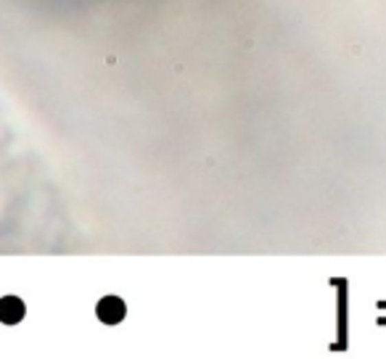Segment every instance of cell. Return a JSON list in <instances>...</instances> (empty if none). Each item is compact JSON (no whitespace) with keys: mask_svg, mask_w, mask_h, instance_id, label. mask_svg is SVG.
Returning <instances> with one entry per match:
<instances>
[{"mask_svg":"<svg viewBox=\"0 0 386 359\" xmlns=\"http://www.w3.org/2000/svg\"><path fill=\"white\" fill-rule=\"evenodd\" d=\"M98 317L104 320L106 325H117V323L124 317V301L122 299H117V296H106V299H101V304H98Z\"/></svg>","mask_w":386,"mask_h":359,"instance_id":"cell-1","label":"cell"},{"mask_svg":"<svg viewBox=\"0 0 386 359\" xmlns=\"http://www.w3.org/2000/svg\"><path fill=\"white\" fill-rule=\"evenodd\" d=\"M21 317H24V304L19 301L16 296H5V299L0 301V323L16 325Z\"/></svg>","mask_w":386,"mask_h":359,"instance_id":"cell-2","label":"cell"}]
</instances>
